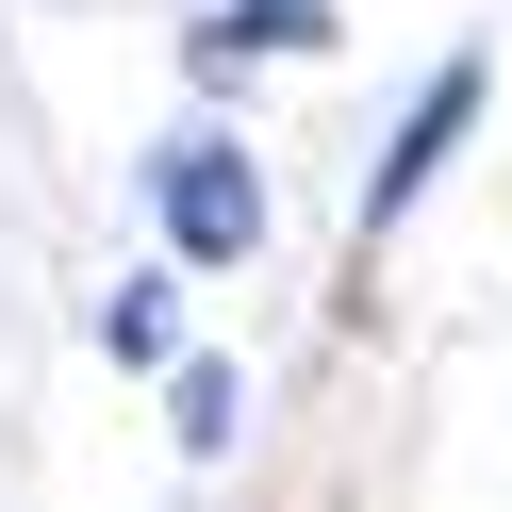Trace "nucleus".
<instances>
[{"label": "nucleus", "mask_w": 512, "mask_h": 512, "mask_svg": "<svg viewBox=\"0 0 512 512\" xmlns=\"http://www.w3.org/2000/svg\"><path fill=\"white\" fill-rule=\"evenodd\" d=\"M248 34H265V50H314V34H331V0H248Z\"/></svg>", "instance_id": "obj_4"}, {"label": "nucleus", "mask_w": 512, "mask_h": 512, "mask_svg": "<svg viewBox=\"0 0 512 512\" xmlns=\"http://www.w3.org/2000/svg\"><path fill=\"white\" fill-rule=\"evenodd\" d=\"M182 446H232V364H182Z\"/></svg>", "instance_id": "obj_3"}, {"label": "nucleus", "mask_w": 512, "mask_h": 512, "mask_svg": "<svg viewBox=\"0 0 512 512\" xmlns=\"http://www.w3.org/2000/svg\"><path fill=\"white\" fill-rule=\"evenodd\" d=\"M463 116H479V67H446L430 100H413V133L380 149V182H364V232H397V215L430 199V166H446V149H463Z\"/></svg>", "instance_id": "obj_2"}, {"label": "nucleus", "mask_w": 512, "mask_h": 512, "mask_svg": "<svg viewBox=\"0 0 512 512\" xmlns=\"http://www.w3.org/2000/svg\"><path fill=\"white\" fill-rule=\"evenodd\" d=\"M248 232H265V182L232 149H166V248L182 265H248Z\"/></svg>", "instance_id": "obj_1"}]
</instances>
